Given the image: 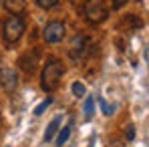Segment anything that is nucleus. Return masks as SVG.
<instances>
[{
  "label": "nucleus",
  "mask_w": 149,
  "mask_h": 147,
  "mask_svg": "<svg viewBox=\"0 0 149 147\" xmlns=\"http://www.w3.org/2000/svg\"><path fill=\"white\" fill-rule=\"evenodd\" d=\"M63 75H65L63 61L56 59V56H49L47 63H45V69L40 73V87H42V91H47V93L56 91L58 85H61Z\"/></svg>",
  "instance_id": "nucleus-1"
},
{
  "label": "nucleus",
  "mask_w": 149,
  "mask_h": 147,
  "mask_svg": "<svg viewBox=\"0 0 149 147\" xmlns=\"http://www.w3.org/2000/svg\"><path fill=\"white\" fill-rule=\"evenodd\" d=\"M24 32H26V24H24V20H22L20 16H10V18H6L4 24H2V38H4V42H6L8 47L16 45V42L22 38Z\"/></svg>",
  "instance_id": "nucleus-2"
},
{
  "label": "nucleus",
  "mask_w": 149,
  "mask_h": 147,
  "mask_svg": "<svg viewBox=\"0 0 149 147\" xmlns=\"http://www.w3.org/2000/svg\"><path fill=\"white\" fill-rule=\"evenodd\" d=\"M83 14H85V18H87L91 24H101V22L107 20L109 10H107L105 0H85V4H83Z\"/></svg>",
  "instance_id": "nucleus-3"
},
{
  "label": "nucleus",
  "mask_w": 149,
  "mask_h": 147,
  "mask_svg": "<svg viewBox=\"0 0 149 147\" xmlns=\"http://www.w3.org/2000/svg\"><path fill=\"white\" fill-rule=\"evenodd\" d=\"M65 34H67V28H65V24L61 20H50L42 30V38L49 45H58L65 38Z\"/></svg>",
  "instance_id": "nucleus-4"
},
{
  "label": "nucleus",
  "mask_w": 149,
  "mask_h": 147,
  "mask_svg": "<svg viewBox=\"0 0 149 147\" xmlns=\"http://www.w3.org/2000/svg\"><path fill=\"white\" fill-rule=\"evenodd\" d=\"M0 87H2L8 95L18 89V75H16L14 69H10V67L0 69Z\"/></svg>",
  "instance_id": "nucleus-5"
},
{
  "label": "nucleus",
  "mask_w": 149,
  "mask_h": 147,
  "mask_svg": "<svg viewBox=\"0 0 149 147\" xmlns=\"http://www.w3.org/2000/svg\"><path fill=\"white\" fill-rule=\"evenodd\" d=\"M40 63V49H30L28 52H24L20 59H18V67L24 71V73H34L36 65Z\"/></svg>",
  "instance_id": "nucleus-6"
},
{
  "label": "nucleus",
  "mask_w": 149,
  "mask_h": 147,
  "mask_svg": "<svg viewBox=\"0 0 149 147\" xmlns=\"http://www.w3.org/2000/svg\"><path fill=\"white\" fill-rule=\"evenodd\" d=\"M2 6L12 16H20L26 12V0H2Z\"/></svg>",
  "instance_id": "nucleus-7"
},
{
  "label": "nucleus",
  "mask_w": 149,
  "mask_h": 147,
  "mask_svg": "<svg viewBox=\"0 0 149 147\" xmlns=\"http://www.w3.org/2000/svg\"><path fill=\"white\" fill-rule=\"evenodd\" d=\"M61 123H63V115H56V117L49 123V127H47V131H45V141H47V143L52 141V137H54L56 131L61 129Z\"/></svg>",
  "instance_id": "nucleus-8"
},
{
  "label": "nucleus",
  "mask_w": 149,
  "mask_h": 147,
  "mask_svg": "<svg viewBox=\"0 0 149 147\" xmlns=\"http://www.w3.org/2000/svg\"><path fill=\"white\" fill-rule=\"evenodd\" d=\"M71 131H73V121H69L61 131H58V137H56V145H65L67 141H69V137H71Z\"/></svg>",
  "instance_id": "nucleus-9"
},
{
  "label": "nucleus",
  "mask_w": 149,
  "mask_h": 147,
  "mask_svg": "<svg viewBox=\"0 0 149 147\" xmlns=\"http://www.w3.org/2000/svg\"><path fill=\"white\" fill-rule=\"evenodd\" d=\"M83 111H85V119H87V121L95 115V97H89L85 101V109H83Z\"/></svg>",
  "instance_id": "nucleus-10"
},
{
  "label": "nucleus",
  "mask_w": 149,
  "mask_h": 147,
  "mask_svg": "<svg viewBox=\"0 0 149 147\" xmlns=\"http://www.w3.org/2000/svg\"><path fill=\"white\" fill-rule=\"evenodd\" d=\"M71 91H73V95L77 99H81V97H85V95H87V87H85L81 81H74L73 87H71Z\"/></svg>",
  "instance_id": "nucleus-11"
},
{
  "label": "nucleus",
  "mask_w": 149,
  "mask_h": 147,
  "mask_svg": "<svg viewBox=\"0 0 149 147\" xmlns=\"http://www.w3.org/2000/svg\"><path fill=\"white\" fill-rule=\"evenodd\" d=\"M50 103H52V97H49L47 101H42V103H40V105H38V107L34 109V115H36V117H40V115H42V113H45V111L49 109Z\"/></svg>",
  "instance_id": "nucleus-12"
},
{
  "label": "nucleus",
  "mask_w": 149,
  "mask_h": 147,
  "mask_svg": "<svg viewBox=\"0 0 149 147\" xmlns=\"http://www.w3.org/2000/svg\"><path fill=\"white\" fill-rule=\"evenodd\" d=\"M36 4L40 8H45V10H50V8H54L58 4V0H36Z\"/></svg>",
  "instance_id": "nucleus-13"
},
{
  "label": "nucleus",
  "mask_w": 149,
  "mask_h": 147,
  "mask_svg": "<svg viewBox=\"0 0 149 147\" xmlns=\"http://www.w3.org/2000/svg\"><path fill=\"white\" fill-rule=\"evenodd\" d=\"M99 103H101V109H103V113H105L107 117H109V115H113V111H115V107H113V105H109L105 99H101Z\"/></svg>",
  "instance_id": "nucleus-14"
},
{
  "label": "nucleus",
  "mask_w": 149,
  "mask_h": 147,
  "mask_svg": "<svg viewBox=\"0 0 149 147\" xmlns=\"http://www.w3.org/2000/svg\"><path fill=\"white\" fill-rule=\"evenodd\" d=\"M125 137H127V141H133V139H135V127H133V125H127Z\"/></svg>",
  "instance_id": "nucleus-15"
},
{
  "label": "nucleus",
  "mask_w": 149,
  "mask_h": 147,
  "mask_svg": "<svg viewBox=\"0 0 149 147\" xmlns=\"http://www.w3.org/2000/svg\"><path fill=\"white\" fill-rule=\"evenodd\" d=\"M111 2H113V6H115V8H121L127 0H111Z\"/></svg>",
  "instance_id": "nucleus-16"
},
{
  "label": "nucleus",
  "mask_w": 149,
  "mask_h": 147,
  "mask_svg": "<svg viewBox=\"0 0 149 147\" xmlns=\"http://www.w3.org/2000/svg\"><path fill=\"white\" fill-rule=\"evenodd\" d=\"M0 61H2V52H0Z\"/></svg>",
  "instance_id": "nucleus-17"
}]
</instances>
